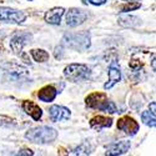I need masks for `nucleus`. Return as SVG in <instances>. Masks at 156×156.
<instances>
[{
    "label": "nucleus",
    "instance_id": "obj_1",
    "mask_svg": "<svg viewBox=\"0 0 156 156\" xmlns=\"http://www.w3.org/2000/svg\"><path fill=\"white\" fill-rule=\"evenodd\" d=\"M58 137V131L50 126H37L25 133V139L33 144H50Z\"/></svg>",
    "mask_w": 156,
    "mask_h": 156
},
{
    "label": "nucleus",
    "instance_id": "obj_2",
    "mask_svg": "<svg viewBox=\"0 0 156 156\" xmlns=\"http://www.w3.org/2000/svg\"><path fill=\"white\" fill-rule=\"evenodd\" d=\"M62 45L68 46L75 51H84L87 50L91 45V36L90 33L84 30L79 33H66L62 36Z\"/></svg>",
    "mask_w": 156,
    "mask_h": 156
},
{
    "label": "nucleus",
    "instance_id": "obj_3",
    "mask_svg": "<svg viewBox=\"0 0 156 156\" xmlns=\"http://www.w3.org/2000/svg\"><path fill=\"white\" fill-rule=\"evenodd\" d=\"M64 75L73 83L86 81L91 76V69L85 64H70L64 69Z\"/></svg>",
    "mask_w": 156,
    "mask_h": 156
},
{
    "label": "nucleus",
    "instance_id": "obj_4",
    "mask_svg": "<svg viewBox=\"0 0 156 156\" xmlns=\"http://www.w3.org/2000/svg\"><path fill=\"white\" fill-rule=\"evenodd\" d=\"M33 40V35L28 31H19L15 33L10 37V49L15 54H20L23 51V48L29 44Z\"/></svg>",
    "mask_w": 156,
    "mask_h": 156
},
{
    "label": "nucleus",
    "instance_id": "obj_5",
    "mask_svg": "<svg viewBox=\"0 0 156 156\" xmlns=\"http://www.w3.org/2000/svg\"><path fill=\"white\" fill-rule=\"evenodd\" d=\"M25 19H27V15L23 11L11 9V8L0 6V21L21 24L23 21H25Z\"/></svg>",
    "mask_w": 156,
    "mask_h": 156
},
{
    "label": "nucleus",
    "instance_id": "obj_6",
    "mask_svg": "<svg viewBox=\"0 0 156 156\" xmlns=\"http://www.w3.org/2000/svg\"><path fill=\"white\" fill-rule=\"evenodd\" d=\"M108 75H109V81L104 85V89L109 90L111 89L115 84H118L121 80V70H120V65L118 62V60L114 59L112 61H110L109 65V70H108Z\"/></svg>",
    "mask_w": 156,
    "mask_h": 156
},
{
    "label": "nucleus",
    "instance_id": "obj_7",
    "mask_svg": "<svg viewBox=\"0 0 156 156\" xmlns=\"http://www.w3.org/2000/svg\"><path fill=\"white\" fill-rule=\"evenodd\" d=\"M118 129L124 131L126 135L134 136L137 134L140 126H139L137 121L134 120L133 118H130V116H122V118L119 119V121H118Z\"/></svg>",
    "mask_w": 156,
    "mask_h": 156
},
{
    "label": "nucleus",
    "instance_id": "obj_8",
    "mask_svg": "<svg viewBox=\"0 0 156 156\" xmlns=\"http://www.w3.org/2000/svg\"><path fill=\"white\" fill-rule=\"evenodd\" d=\"M86 18H87V14L84 10L73 8V9H69V11L66 12V24L68 27L75 28L81 25L86 20Z\"/></svg>",
    "mask_w": 156,
    "mask_h": 156
},
{
    "label": "nucleus",
    "instance_id": "obj_9",
    "mask_svg": "<svg viewBox=\"0 0 156 156\" xmlns=\"http://www.w3.org/2000/svg\"><path fill=\"white\" fill-rule=\"evenodd\" d=\"M49 115H50L51 121L59 122V121H62V120H69L71 112L68 108H65V106L53 105L49 109Z\"/></svg>",
    "mask_w": 156,
    "mask_h": 156
},
{
    "label": "nucleus",
    "instance_id": "obj_10",
    "mask_svg": "<svg viewBox=\"0 0 156 156\" xmlns=\"http://www.w3.org/2000/svg\"><path fill=\"white\" fill-rule=\"evenodd\" d=\"M108 96L104 94V93H93L90 94L89 96H86L85 99V104L86 106L91 108V109H98V110H101L102 105L108 101Z\"/></svg>",
    "mask_w": 156,
    "mask_h": 156
},
{
    "label": "nucleus",
    "instance_id": "obj_11",
    "mask_svg": "<svg viewBox=\"0 0 156 156\" xmlns=\"http://www.w3.org/2000/svg\"><path fill=\"white\" fill-rule=\"evenodd\" d=\"M106 149H108L106 155H110V156L124 155L130 149V142L129 141H118V142H114V144L109 145Z\"/></svg>",
    "mask_w": 156,
    "mask_h": 156
},
{
    "label": "nucleus",
    "instance_id": "obj_12",
    "mask_svg": "<svg viewBox=\"0 0 156 156\" xmlns=\"http://www.w3.org/2000/svg\"><path fill=\"white\" fill-rule=\"evenodd\" d=\"M64 8H53L50 9L49 11L45 12V21L48 24H51V25H60V21H61V16L64 15Z\"/></svg>",
    "mask_w": 156,
    "mask_h": 156
},
{
    "label": "nucleus",
    "instance_id": "obj_13",
    "mask_svg": "<svg viewBox=\"0 0 156 156\" xmlns=\"http://www.w3.org/2000/svg\"><path fill=\"white\" fill-rule=\"evenodd\" d=\"M56 95H58V90L51 85H46V86L41 87L37 93L39 100L44 101V102H51L56 98Z\"/></svg>",
    "mask_w": 156,
    "mask_h": 156
},
{
    "label": "nucleus",
    "instance_id": "obj_14",
    "mask_svg": "<svg viewBox=\"0 0 156 156\" xmlns=\"http://www.w3.org/2000/svg\"><path fill=\"white\" fill-rule=\"evenodd\" d=\"M23 109H24V111L27 112L29 116H31V118H33L35 121H39V120H40L41 115H43L41 109L39 108L35 102L29 101V100H27V101H24V102H23Z\"/></svg>",
    "mask_w": 156,
    "mask_h": 156
},
{
    "label": "nucleus",
    "instance_id": "obj_15",
    "mask_svg": "<svg viewBox=\"0 0 156 156\" xmlns=\"http://www.w3.org/2000/svg\"><path fill=\"white\" fill-rule=\"evenodd\" d=\"M112 125V119L106 118V116H102V115H98L95 118H93L90 120V126L95 130H101V129H105V127H110Z\"/></svg>",
    "mask_w": 156,
    "mask_h": 156
},
{
    "label": "nucleus",
    "instance_id": "obj_16",
    "mask_svg": "<svg viewBox=\"0 0 156 156\" xmlns=\"http://www.w3.org/2000/svg\"><path fill=\"white\" fill-rule=\"evenodd\" d=\"M4 66L6 68V70H5V73L6 74H9V75H11L14 79H23V77H25L28 75V71H27V69H24V68H21V66H18V65H14V64H6V65H4Z\"/></svg>",
    "mask_w": 156,
    "mask_h": 156
},
{
    "label": "nucleus",
    "instance_id": "obj_17",
    "mask_svg": "<svg viewBox=\"0 0 156 156\" xmlns=\"http://www.w3.org/2000/svg\"><path fill=\"white\" fill-rule=\"evenodd\" d=\"M118 21H119V25H121L124 28H134L141 24V19L134 15H122L119 18Z\"/></svg>",
    "mask_w": 156,
    "mask_h": 156
},
{
    "label": "nucleus",
    "instance_id": "obj_18",
    "mask_svg": "<svg viewBox=\"0 0 156 156\" xmlns=\"http://www.w3.org/2000/svg\"><path fill=\"white\" fill-rule=\"evenodd\" d=\"M141 121L149 127L156 129V116L151 111H142L141 112Z\"/></svg>",
    "mask_w": 156,
    "mask_h": 156
},
{
    "label": "nucleus",
    "instance_id": "obj_19",
    "mask_svg": "<svg viewBox=\"0 0 156 156\" xmlns=\"http://www.w3.org/2000/svg\"><path fill=\"white\" fill-rule=\"evenodd\" d=\"M30 54L36 62H45L49 60V54L43 49H34L30 51Z\"/></svg>",
    "mask_w": 156,
    "mask_h": 156
},
{
    "label": "nucleus",
    "instance_id": "obj_20",
    "mask_svg": "<svg viewBox=\"0 0 156 156\" xmlns=\"http://www.w3.org/2000/svg\"><path fill=\"white\" fill-rule=\"evenodd\" d=\"M140 6H141V4H140V3H137V2H129L127 4H125V5L120 6V11H121V12H127V11H134V10L139 9Z\"/></svg>",
    "mask_w": 156,
    "mask_h": 156
},
{
    "label": "nucleus",
    "instance_id": "obj_21",
    "mask_svg": "<svg viewBox=\"0 0 156 156\" xmlns=\"http://www.w3.org/2000/svg\"><path fill=\"white\" fill-rule=\"evenodd\" d=\"M101 111L110 112V114H115L116 111H118V109H116V105H115V104H114L111 100H108V101H106V102L102 105Z\"/></svg>",
    "mask_w": 156,
    "mask_h": 156
},
{
    "label": "nucleus",
    "instance_id": "obj_22",
    "mask_svg": "<svg viewBox=\"0 0 156 156\" xmlns=\"http://www.w3.org/2000/svg\"><path fill=\"white\" fill-rule=\"evenodd\" d=\"M85 146H86V144L81 145L80 147L75 149L71 154H74V155H89V154H91V149H90V147H86L85 149Z\"/></svg>",
    "mask_w": 156,
    "mask_h": 156
},
{
    "label": "nucleus",
    "instance_id": "obj_23",
    "mask_svg": "<svg viewBox=\"0 0 156 156\" xmlns=\"http://www.w3.org/2000/svg\"><path fill=\"white\" fill-rule=\"evenodd\" d=\"M55 58L61 59L62 58V46H56L55 48Z\"/></svg>",
    "mask_w": 156,
    "mask_h": 156
},
{
    "label": "nucleus",
    "instance_id": "obj_24",
    "mask_svg": "<svg viewBox=\"0 0 156 156\" xmlns=\"http://www.w3.org/2000/svg\"><path fill=\"white\" fill-rule=\"evenodd\" d=\"M106 2H108V0H89V3L91 5H95V6L102 5V4H105Z\"/></svg>",
    "mask_w": 156,
    "mask_h": 156
},
{
    "label": "nucleus",
    "instance_id": "obj_25",
    "mask_svg": "<svg viewBox=\"0 0 156 156\" xmlns=\"http://www.w3.org/2000/svg\"><path fill=\"white\" fill-rule=\"evenodd\" d=\"M149 110L156 116V101H152V102L149 104Z\"/></svg>",
    "mask_w": 156,
    "mask_h": 156
},
{
    "label": "nucleus",
    "instance_id": "obj_26",
    "mask_svg": "<svg viewBox=\"0 0 156 156\" xmlns=\"http://www.w3.org/2000/svg\"><path fill=\"white\" fill-rule=\"evenodd\" d=\"M18 155H34V152L31 150H21L18 152Z\"/></svg>",
    "mask_w": 156,
    "mask_h": 156
},
{
    "label": "nucleus",
    "instance_id": "obj_27",
    "mask_svg": "<svg viewBox=\"0 0 156 156\" xmlns=\"http://www.w3.org/2000/svg\"><path fill=\"white\" fill-rule=\"evenodd\" d=\"M124 2H137V0H124Z\"/></svg>",
    "mask_w": 156,
    "mask_h": 156
}]
</instances>
